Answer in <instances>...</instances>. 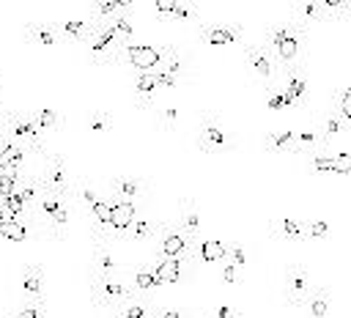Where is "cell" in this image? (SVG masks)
<instances>
[{"label": "cell", "instance_id": "obj_37", "mask_svg": "<svg viewBox=\"0 0 351 318\" xmlns=\"http://www.w3.org/2000/svg\"><path fill=\"white\" fill-rule=\"evenodd\" d=\"M343 134H346V123H343L335 112H329V115L324 118V123L318 126V137H321V145H324V148H332V143L340 140Z\"/></svg>", "mask_w": 351, "mask_h": 318}, {"label": "cell", "instance_id": "obj_12", "mask_svg": "<svg viewBox=\"0 0 351 318\" xmlns=\"http://www.w3.org/2000/svg\"><path fill=\"white\" fill-rule=\"evenodd\" d=\"M244 58H247V66H250L252 77L271 90L274 82H277V74H280V66L274 63V58L261 44H244Z\"/></svg>", "mask_w": 351, "mask_h": 318}, {"label": "cell", "instance_id": "obj_18", "mask_svg": "<svg viewBox=\"0 0 351 318\" xmlns=\"http://www.w3.org/2000/svg\"><path fill=\"white\" fill-rule=\"evenodd\" d=\"M52 25H55V30L60 33V38L66 44H82L85 47L90 41V36L96 33V19L93 16H88V19H55Z\"/></svg>", "mask_w": 351, "mask_h": 318}, {"label": "cell", "instance_id": "obj_30", "mask_svg": "<svg viewBox=\"0 0 351 318\" xmlns=\"http://www.w3.org/2000/svg\"><path fill=\"white\" fill-rule=\"evenodd\" d=\"M293 140L296 134L291 129H269L261 140L263 151L266 154H274V156H282V154H293Z\"/></svg>", "mask_w": 351, "mask_h": 318}, {"label": "cell", "instance_id": "obj_39", "mask_svg": "<svg viewBox=\"0 0 351 318\" xmlns=\"http://www.w3.org/2000/svg\"><path fill=\"white\" fill-rule=\"evenodd\" d=\"M197 19H200V11L192 3H173L167 16V22H197Z\"/></svg>", "mask_w": 351, "mask_h": 318}, {"label": "cell", "instance_id": "obj_45", "mask_svg": "<svg viewBox=\"0 0 351 318\" xmlns=\"http://www.w3.org/2000/svg\"><path fill=\"white\" fill-rule=\"evenodd\" d=\"M219 280H222L225 285H239V269H236L233 263L222 260V263H219Z\"/></svg>", "mask_w": 351, "mask_h": 318}, {"label": "cell", "instance_id": "obj_47", "mask_svg": "<svg viewBox=\"0 0 351 318\" xmlns=\"http://www.w3.org/2000/svg\"><path fill=\"white\" fill-rule=\"evenodd\" d=\"M340 121L348 126L351 123V90L348 88H343V93H340Z\"/></svg>", "mask_w": 351, "mask_h": 318}, {"label": "cell", "instance_id": "obj_22", "mask_svg": "<svg viewBox=\"0 0 351 318\" xmlns=\"http://www.w3.org/2000/svg\"><path fill=\"white\" fill-rule=\"evenodd\" d=\"M41 181H38V173H27V175H22V181L16 184V192H14V197H16V203L25 208V214H27V219L33 222V214H36V203H38V197H41Z\"/></svg>", "mask_w": 351, "mask_h": 318}, {"label": "cell", "instance_id": "obj_32", "mask_svg": "<svg viewBox=\"0 0 351 318\" xmlns=\"http://www.w3.org/2000/svg\"><path fill=\"white\" fill-rule=\"evenodd\" d=\"M195 258H200L203 263H222L228 258V244L222 238H200L197 241V249H195Z\"/></svg>", "mask_w": 351, "mask_h": 318}, {"label": "cell", "instance_id": "obj_9", "mask_svg": "<svg viewBox=\"0 0 351 318\" xmlns=\"http://www.w3.org/2000/svg\"><path fill=\"white\" fill-rule=\"evenodd\" d=\"M38 181L44 186V192L71 203V184H69V170H66V159L60 154H44V167L38 170Z\"/></svg>", "mask_w": 351, "mask_h": 318}, {"label": "cell", "instance_id": "obj_7", "mask_svg": "<svg viewBox=\"0 0 351 318\" xmlns=\"http://www.w3.org/2000/svg\"><path fill=\"white\" fill-rule=\"evenodd\" d=\"M121 49H123V44L104 27L101 19H96V33H93L90 41L85 44L88 63H93V66H118Z\"/></svg>", "mask_w": 351, "mask_h": 318}, {"label": "cell", "instance_id": "obj_3", "mask_svg": "<svg viewBox=\"0 0 351 318\" xmlns=\"http://www.w3.org/2000/svg\"><path fill=\"white\" fill-rule=\"evenodd\" d=\"M195 249L197 244H192L178 228L176 222H156V236H154V258H176L184 263H195Z\"/></svg>", "mask_w": 351, "mask_h": 318}, {"label": "cell", "instance_id": "obj_8", "mask_svg": "<svg viewBox=\"0 0 351 318\" xmlns=\"http://www.w3.org/2000/svg\"><path fill=\"white\" fill-rule=\"evenodd\" d=\"M154 77H156L159 90H173V88H178V85L189 77V58H186L184 52H178L176 47L165 44V55H162V63L154 69Z\"/></svg>", "mask_w": 351, "mask_h": 318}, {"label": "cell", "instance_id": "obj_28", "mask_svg": "<svg viewBox=\"0 0 351 318\" xmlns=\"http://www.w3.org/2000/svg\"><path fill=\"white\" fill-rule=\"evenodd\" d=\"M271 236L277 241H291V244H302L304 238V219H291V217H277L271 222Z\"/></svg>", "mask_w": 351, "mask_h": 318}, {"label": "cell", "instance_id": "obj_4", "mask_svg": "<svg viewBox=\"0 0 351 318\" xmlns=\"http://www.w3.org/2000/svg\"><path fill=\"white\" fill-rule=\"evenodd\" d=\"M197 148L206 156H219V154L236 151V137L222 126V121L214 112H200V118H197Z\"/></svg>", "mask_w": 351, "mask_h": 318}, {"label": "cell", "instance_id": "obj_44", "mask_svg": "<svg viewBox=\"0 0 351 318\" xmlns=\"http://www.w3.org/2000/svg\"><path fill=\"white\" fill-rule=\"evenodd\" d=\"M206 318H244V315H241V310H239L236 304H228V302H222V304L211 307V313H208Z\"/></svg>", "mask_w": 351, "mask_h": 318}, {"label": "cell", "instance_id": "obj_17", "mask_svg": "<svg viewBox=\"0 0 351 318\" xmlns=\"http://www.w3.org/2000/svg\"><path fill=\"white\" fill-rule=\"evenodd\" d=\"M148 184L140 175H129V173H118L110 178V197L121 200V203H137L145 195Z\"/></svg>", "mask_w": 351, "mask_h": 318}, {"label": "cell", "instance_id": "obj_16", "mask_svg": "<svg viewBox=\"0 0 351 318\" xmlns=\"http://www.w3.org/2000/svg\"><path fill=\"white\" fill-rule=\"evenodd\" d=\"M22 33H25V41L33 44V47H38V49H58V47L66 44L60 38V33L55 30V25L52 22H44V19H27L25 27H22Z\"/></svg>", "mask_w": 351, "mask_h": 318}, {"label": "cell", "instance_id": "obj_24", "mask_svg": "<svg viewBox=\"0 0 351 318\" xmlns=\"http://www.w3.org/2000/svg\"><path fill=\"white\" fill-rule=\"evenodd\" d=\"M132 90H134V107L143 110V112H151V104H154L156 90H159L154 71H137L134 82H132Z\"/></svg>", "mask_w": 351, "mask_h": 318}, {"label": "cell", "instance_id": "obj_38", "mask_svg": "<svg viewBox=\"0 0 351 318\" xmlns=\"http://www.w3.org/2000/svg\"><path fill=\"white\" fill-rule=\"evenodd\" d=\"M154 123L159 132H173L178 126V107L176 104H162L159 110H154Z\"/></svg>", "mask_w": 351, "mask_h": 318}, {"label": "cell", "instance_id": "obj_19", "mask_svg": "<svg viewBox=\"0 0 351 318\" xmlns=\"http://www.w3.org/2000/svg\"><path fill=\"white\" fill-rule=\"evenodd\" d=\"M176 228L192 241L197 244L200 241V206L192 200V197H181L178 203V219H176Z\"/></svg>", "mask_w": 351, "mask_h": 318}, {"label": "cell", "instance_id": "obj_25", "mask_svg": "<svg viewBox=\"0 0 351 318\" xmlns=\"http://www.w3.org/2000/svg\"><path fill=\"white\" fill-rule=\"evenodd\" d=\"M154 274H156V282L165 288V285H176L186 277V271L192 269L189 263L184 260H176V258H154Z\"/></svg>", "mask_w": 351, "mask_h": 318}, {"label": "cell", "instance_id": "obj_31", "mask_svg": "<svg viewBox=\"0 0 351 318\" xmlns=\"http://www.w3.org/2000/svg\"><path fill=\"white\" fill-rule=\"evenodd\" d=\"M126 282H129V288H132L134 296H148V299H151L154 291L162 288V285L156 282V274H154L151 266H134V271H132V277H129Z\"/></svg>", "mask_w": 351, "mask_h": 318}, {"label": "cell", "instance_id": "obj_27", "mask_svg": "<svg viewBox=\"0 0 351 318\" xmlns=\"http://www.w3.org/2000/svg\"><path fill=\"white\" fill-rule=\"evenodd\" d=\"M154 307H156V302L148 296H129L112 313H107V318H151Z\"/></svg>", "mask_w": 351, "mask_h": 318}, {"label": "cell", "instance_id": "obj_35", "mask_svg": "<svg viewBox=\"0 0 351 318\" xmlns=\"http://www.w3.org/2000/svg\"><path fill=\"white\" fill-rule=\"evenodd\" d=\"M85 129H88L90 137H110L112 134V115L107 110H90L88 121H85Z\"/></svg>", "mask_w": 351, "mask_h": 318}, {"label": "cell", "instance_id": "obj_29", "mask_svg": "<svg viewBox=\"0 0 351 318\" xmlns=\"http://www.w3.org/2000/svg\"><path fill=\"white\" fill-rule=\"evenodd\" d=\"M304 315L307 318H332V293L326 288H310L307 299H304Z\"/></svg>", "mask_w": 351, "mask_h": 318}, {"label": "cell", "instance_id": "obj_42", "mask_svg": "<svg viewBox=\"0 0 351 318\" xmlns=\"http://www.w3.org/2000/svg\"><path fill=\"white\" fill-rule=\"evenodd\" d=\"M151 318H192L184 307H173V304H156Z\"/></svg>", "mask_w": 351, "mask_h": 318}, {"label": "cell", "instance_id": "obj_11", "mask_svg": "<svg viewBox=\"0 0 351 318\" xmlns=\"http://www.w3.org/2000/svg\"><path fill=\"white\" fill-rule=\"evenodd\" d=\"M302 159H304V170L310 175H346L348 173V154L346 151L332 154L329 148H321V151H313Z\"/></svg>", "mask_w": 351, "mask_h": 318}, {"label": "cell", "instance_id": "obj_6", "mask_svg": "<svg viewBox=\"0 0 351 318\" xmlns=\"http://www.w3.org/2000/svg\"><path fill=\"white\" fill-rule=\"evenodd\" d=\"M88 288H90V302L101 313H112L121 302H126L132 293L129 282L121 277H90L88 274Z\"/></svg>", "mask_w": 351, "mask_h": 318}, {"label": "cell", "instance_id": "obj_23", "mask_svg": "<svg viewBox=\"0 0 351 318\" xmlns=\"http://www.w3.org/2000/svg\"><path fill=\"white\" fill-rule=\"evenodd\" d=\"M134 217H137L134 203H121V200L110 197V238H123L129 225L134 222Z\"/></svg>", "mask_w": 351, "mask_h": 318}, {"label": "cell", "instance_id": "obj_21", "mask_svg": "<svg viewBox=\"0 0 351 318\" xmlns=\"http://www.w3.org/2000/svg\"><path fill=\"white\" fill-rule=\"evenodd\" d=\"M22 304H44V269L38 263L22 266Z\"/></svg>", "mask_w": 351, "mask_h": 318}, {"label": "cell", "instance_id": "obj_46", "mask_svg": "<svg viewBox=\"0 0 351 318\" xmlns=\"http://www.w3.org/2000/svg\"><path fill=\"white\" fill-rule=\"evenodd\" d=\"M228 263H233L236 269H241L244 266V260H247V255H244V249H241V244H228V258H225Z\"/></svg>", "mask_w": 351, "mask_h": 318}, {"label": "cell", "instance_id": "obj_34", "mask_svg": "<svg viewBox=\"0 0 351 318\" xmlns=\"http://www.w3.org/2000/svg\"><path fill=\"white\" fill-rule=\"evenodd\" d=\"M30 121L38 126L41 134H44V132H58V129H60V115H58L49 104H38V107H33V110H30Z\"/></svg>", "mask_w": 351, "mask_h": 318}, {"label": "cell", "instance_id": "obj_10", "mask_svg": "<svg viewBox=\"0 0 351 318\" xmlns=\"http://www.w3.org/2000/svg\"><path fill=\"white\" fill-rule=\"evenodd\" d=\"M162 55H165V47H154V44H126L121 49V58H118V66H129L137 71H154L159 63H162Z\"/></svg>", "mask_w": 351, "mask_h": 318}, {"label": "cell", "instance_id": "obj_14", "mask_svg": "<svg viewBox=\"0 0 351 318\" xmlns=\"http://www.w3.org/2000/svg\"><path fill=\"white\" fill-rule=\"evenodd\" d=\"M197 33L211 47H230L244 41V25L241 22H200Z\"/></svg>", "mask_w": 351, "mask_h": 318}, {"label": "cell", "instance_id": "obj_15", "mask_svg": "<svg viewBox=\"0 0 351 318\" xmlns=\"http://www.w3.org/2000/svg\"><path fill=\"white\" fill-rule=\"evenodd\" d=\"M277 80H280V85H282V99H285V104H291V107H302L304 93H307L304 63H293V66L280 69Z\"/></svg>", "mask_w": 351, "mask_h": 318}, {"label": "cell", "instance_id": "obj_41", "mask_svg": "<svg viewBox=\"0 0 351 318\" xmlns=\"http://www.w3.org/2000/svg\"><path fill=\"white\" fill-rule=\"evenodd\" d=\"M332 233L326 219H304V238L307 241H324Z\"/></svg>", "mask_w": 351, "mask_h": 318}, {"label": "cell", "instance_id": "obj_5", "mask_svg": "<svg viewBox=\"0 0 351 318\" xmlns=\"http://www.w3.org/2000/svg\"><path fill=\"white\" fill-rule=\"evenodd\" d=\"M3 132H5L25 154H38V156L47 154V151H44V134H41L38 126L30 121V115L5 110V115H3Z\"/></svg>", "mask_w": 351, "mask_h": 318}, {"label": "cell", "instance_id": "obj_20", "mask_svg": "<svg viewBox=\"0 0 351 318\" xmlns=\"http://www.w3.org/2000/svg\"><path fill=\"white\" fill-rule=\"evenodd\" d=\"M88 274H90V277H118V274H121V266L115 263V258H112L107 241H93Z\"/></svg>", "mask_w": 351, "mask_h": 318}, {"label": "cell", "instance_id": "obj_26", "mask_svg": "<svg viewBox=\"0 0 351 318\" xmlns=\"http://www.w3.org/2000/svg\"><path fill=\"white\" fill-rule=\"evenodd\" d=\"M332 14L326 8L324 0H307V3H296L293 5V22H299L302 27L318 25V22H329Z\"/></svg>", "mask_w": 351, "mask_h": 318}, {"label": "cell", "instance_id": "obj_40", "mask_svg": "<svg viewBox=\"0 0 351 318\" xmlns=\"http://www.w3.org/2000/svg\"><path fill=\"white\" fill-rule=\"evenodd\" d=\"M126 8H129L126 0H104V3H96L93 19H110V16H118V14L126 11Z\"/></svg>", "mask_w": 351, "mask_h": 318}, {"label": "cell", "instance_id": "obj_43", "mask_svg": "<svg viewBox=\"0 0 351 318\" xmlns=\"http://www.w3.org/2000/svg\"><path fill=\"white\" fill-rule=\"evenodd\" d=\"M11 318H47V307L44 304H22L14 310Z\"/></svg>", "mask_w": 351, "mask_h": 318}, {"label": "cell", "instance_id": "obj_2", "mask_svg": "<svg viewBox=\"0 0 351 318\" xmlns=\"http://www.w3.org/2000/svg\"><path fill=\"white\" fill-rule=\"evenodd\" d=\"M69 217H71L69 203L41 189V197H38L36 214H33V225H36L38 236L44 233L52 241H63L66 238V230H69Z\"/></svg>", "mask_w": 351, "mask_h": 318}, {"label": "cell", "instance_id": "obj_1", "mask_svg": "<svg viewBox=\"0 0 351 318\" xmlns=\"http://www.w3.org/2000/svg\"><path fill=\"white\" fill-rule=\"evenodd\" d=\"M304 38H307V27H302V25L293 22V19H282V22H274V25L263 33V44H261V47L274 58V63H277L280 69H285V66L302 63Z\"/></svg>", "mask_w": 351, "mask_h": 318}, {"label": "cell", "instance_id": "obj_13", "mask_svg": "<svg viewBox=\"0 0 351 318\" xmlns=\"http://www.w3.org/2000/svg\"><path fill=\"white\" fill-rule=\"evenodd\" d=\"M282 293H285V304L293 310L304 307V299L310 293V271L302 263H291L285 266V282H282Z\"/></svg>", "mask_w": 351, "mask_h": 318}, {"label": "cell", "instance_id": "obj_33", "mask_svg": "<svg viewBox=\"0 0 351 318\" xmlns=\"http://www.w3.org/2000/svg\"><path fill=\"white\" fill-rule=\"evenodd\" d=\"M71 200H74V203H80V206H82V211L90 217V214L99 208V203H101L104 197H101V195H99L88 181H80L77 186H71Z\"/></svg>", "mask_w": 351, "mask_h": 318}, {"label": "cell", "instance_id": "obj_36", "mask_svg": "<svg viewBox=\"0 0 351 318\" xmlns=\"http://www.w3.org/2000/svg\"><path fill=\"white\" fill-rule=\"evenodd\" d=\"M154 236H156V222L151 217H145V214H137L123 238L126 241H151Z\"/></svg>", "mask_w": 351, "mask_h": 318}]
</instances>
